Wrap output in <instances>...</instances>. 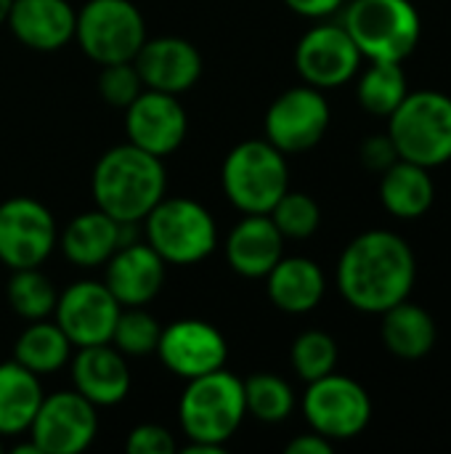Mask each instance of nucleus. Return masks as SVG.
<instances>
[{"label":"nucleus","mask_w":451,"mask_h":454,"mask_svg":"<svg viewBox=\"0 0 451 454\" xmlns=\"http://www.w3.org/2000/svg\"><path fill=\"white\" fill-rule=\"evenodd\" d=\"M40 375L21 367L16 359L0 364V439L21 436L43 402Z\"/></svg>","instance_id":"a878e982"},{"label":"nucleus","mask_w":451,"mask_h":454,"mask_svg":"<svg viewBox=\"0 0 451 454\" xmlns=\"http://www.w3.org/2000/svg\"><path fill=\"white\" fill-rule=\"evenodd\" d=\"M27 434L40 454H80L96 442L98 412L74 388L56 391L43 396Z\"/></svg>","instance_id":"9b49d317"},{"label":"nucleus","mask_w":451,"mask_h":454,"mask_svg":"<svg viewBox=\"0 0 451 454\" xmlns=\"http://www.w3.org/2000/svg\"><path fill=\"white\" fill-rule=\"evenodd\" d=\"M245 407L260 423H284L295 410V391L284 378L258 372L245 380Z\"/></svg>","instance_id":"c85d7f7f"},{"label":"nucleus","mask_w":451,"mask_h":454,"mask_svg":"<svg viewBox=\"0 0 451 454\" xmlns=\"http://www.w3.org/2000/svg\"><path fill=\"white\" fill-rule=\"evenodd\" d=\"M287 454H332V442L324 439L322 434L311 431V434H303V436H295L290 444H287Z\"/></svg>","instance_id":"4c0bfd02"},{"label":"nucleus","mask_w":451,"mask_h":454,"mask_svg":"<svg viewBox=\"0 0 451 454\" xmlns=\"http://www.w3.org/2000/svg\"><path fill=\"white\" fill-rule=\"evenodd\" d=\"M165 189L167 173L162 157H154L130 141L106 149L90 178L96 207L120 223H141L165 197Z\"/></svg>","instance_id":"f03ea898"},{"label":"nucleus","mask_w":451,"mask_h":454,"mask_svg":"<svg viewBox=\"0 0 451 454\" xmlns=\"http://www.w3.org/2000/svg\"><path fill=\"white\" fill-rule=\"evenodd\" d=\"M72 364V386L80 396H85L96 410L114 407L125 402L130 394V370L128 356L120 354L112 343L82 346L69 359Z\"/></svg>","instance_id":"6ab92c4d"},{"label":"nucleus","mask_w":451,"mask_h":454,"mask_svg":"<svg viewBox=\"0 0 451 454\" xmlns=\"http://www.w3.org/2000/svg\"><path fill=\"white\" fill-rule=\"evenodd\" d=\"M330 101L314 85H295L279 93L263 120L266 141L284 154L314 149L330 128Z\"/></svg>","instance_id":"f8f14e48"},{"label":"nucleus","mask_w":451,"mask_h":454,"mask_svg":"<svg viewBox=\"0 0 451 454\" xmlns=\"http://www.w3.org/2000/svg\"><path fill=\"white\" fill-rule=\"evenodd\" d=\"M396 160H399V154H396L391 136H369L362 144V165L372 173L388 170Z\"/></svg>","instance_id":"c9c22d12"},{"label":"nucleus","mask_w":451,"mask_h":454,"mask_svg":"<svg viewBox=\"0 0 451 454\" xmlns=\"http://www.w3.org/2000/svg\"><path fill=\"white\" fill-rule=\"evenodd\" d=\"M343 27L369 61L401 64L420 45L423 35V19L409 0H351Z\"/></svg>","instance_id":"39448f33"},{"label":"nucleus","mask_w":451,"mask_h":454,"mask_svg":"<svg viewBox=\"0 0 451 454\" xmlns=\"http://www.w3.org/2000/svg\"><path fill=\"white\" fill-rule=\"evenodd\" d=\"M388 136L401 160L436 168L451 160V96L439 90L407 93L388 114Z\"/></svg>","instance_id":"0eeeda50"},{"label":"nucleus","mask_w":451,"mask_h":454,"mask_svg":"<svg viewBox=\"0 0 451 454\" xmlns=\"http://www.w3.org/2000/svg\"><path fill=\"white\" fill-rule=\"evenodd\" d=\"M154 354L167 372L191 380L226 367L229 343L223 333L205 319H178L162 327Z\"/></svg>","instance_id":"4468645a"},{"label":"nucleus","mask_w":451,"mask_h":454,"mask_svg":"<svg viewBox=\"0 0 451 454\" xmlns=\"http://www.w3.org/2000/svg\"><path fill=\"white\" fill-rule=\"evenodd\" d=\"M56 287L53 282L37 269H16L8 279V303L16 317L27 322L48 319L56 309Z\"/></svg>","instance_id":"c756f323"},{"label":"nucleus","mask_w":451,"mask_h":454,"mask_svg":"<svg viewBox=\"0 0 451 454\" xmlns=\"http://www.w3.org/2000/svg\"><path fill=\"white\" fill-rule=\"evenodd\" d=\"M271 221L282 231L284 239H308L316 234L322 223V210L311 194L303 192H284L279 202L271 207Z\"/></svg>","instance_id":"473e14b6"},{"label":"nucleus","mask_w":451,"mask_h":454,"mask_svg":"<svg viewBox=\"0 0 451 454\" xmlns=\"http://www.w3.org/2000/svg\"><path fill=\"white\" fill-rule=\"evenodd\" d=\"M144 88L162 90V93H186L202 77V56L194 43L173 35L146 37L141 51L133 59Z\"/></svg>","instance_id":"f3484780"},{"label":"nucleus","mask_w":451,"mask_h":454,"mask_svg":"<svg viewBox=\"0 0 451 454\" xmlns=\"http://www.w3.org/2000/svg\"><path fill=\"white\" fill-rule=\"evenodd\" d=\"M159 333V322L144 306H122L109 343L125 356H149L157 351Z\"/></svg>","instance_id":"7c9ffc66"},{"label":"nucleus","mask_w":451,"mask_h":454,"mask_svg":"<svg viewBox=\"0 0 451 454\" xmlns=\"http://www.w3.org/2000/svg\"><path fill=\"white\" fill-rule=\"evenodd\" d=\"M417 261L404 237L372 229L348 242L338 261V290L362 314H383L409 298Z\"/></svg>","instance_id":"f257e3e1"},{"label":"nucleus","mask_w":451,"mask_h":454,"mask_svg":"<svg viewBox=\"0 0 451 454\" xmlns=\"http://www.w3.org/2000/svg\"><path fill=\"white\" fill-rule=\"evenodd\" d=\"M72 348L74 346L69 343V338L61 333L56 322L37 319L29 322V327H24V333L16 338L13 359L29 372L43 378L64 370L72 359Z\"/></svg>","instance_id":"bb28decb"},{"label":"nucleus","mask_w":451,"mask_h":454,"mask_svg":"<svg viewBox=\"0 0 451 454\" xmlns=\"http://www.w3.org/2000/svg\"><path fill=\"white\" fill-rule=\"evenodd\" d=\"M74 40L98 67L133 61L146 43V21L130 0H88L77 11Z\"/></svg>","instance_id":"6e6552de"},{"label":"nucleus","mask_w":451,"mask_h":454,"mask_svg":"<svg viewBox=\"0 0 451 454\" xmlns=\"http://www.w3.org/2000/svg\"><path fill=\"white\" fill-rule=\"evenodd\" d=\"M125 133L133 146L154 157H167L183 144L189 117L178 96L144 88L136 101L125 106Z\"/></svg>","instance_id":"dca6fc26"},{"label":"nucleus","mask_w":451,"mask_h":454,"mask_svg":"<svg viewBox=\"0 0 451 454\" xmlns=\"http://www.w3.org/2000/svg\"><path fill=\"white\" fill-rule=\"evenodd\" d=\"M362 53L343 24H319L308 29L295 48V67L306 85L319 90L346 85L362 67Z\"/></svg>","instance_id":"2eb2a0df"},{"label":"nucleus","mask_w":451,"mask_h":454,"mask_svg":"<svg viewBox=\"0 0 451 454\" xmlns=\"http://www.w3.org/2000/svg\"><path fill=\"white\" fill-rule=\"evenodd\" d=\"M407 77L396 61H369L356 85L359 104L375 117H388L407 98Z\"/></svg>","instance_id":"cd10ccee"},{"label":"nucleus","mask_w":451,"mask_h":454,"mask_svg":"<svg viewBox=\"0 0 451 454\" xmlns=\"http://www.w3.org/2000/svg\"><path fill=\"white\" fill-rule=\"evenodd\" d=\"M167 263L152 250L146 239L122 245L106 261L104 285L120 301V306H146L165 285Z\"/></svg>","instance_id":"a211bd4d"},{"label":"nucleus","mask_w":451,"mask_h":454,"mask_svg":"<svg viewBox=\"0 0 451 454\" xmlns=\"http://www.w3.org/2000/svg\"><path fill=\"white\" fill-rule=\"evenodd\" d=\"M122 306L104 282L80 279L56 298L53 322L74 348L109 343Z\"/></svg>","instance_id":"ddd939ff"},{"label":"nucleus","mask_w":451,"mask_h":454,"mask_svg":"<svg viewBox=\"0 0 451 454\" xmlns=\"http://www.w3.org/2000/svg\"><path fill=\"white\" fill-rule=\"evenodd\" d=\"M0 450H3V439H0Z\"/></svg>","instance_id":"ea45409f"},{"label":"nucleus","mask_w":451,"mask_h":454,"mask_svg":"<svg viewBox=\"0 0 451 454\" xmlns=\"http://www.w3.org/2000/svg\"><path fill=\"white\" fill-rule=\"evenodd\" d=\"M245 418V380L226 367L186 380L178 402V423L189 442L226 450Z\"/></svg>","instance_id":"7ed1b4c3"},{"label":"nucleus","mask_w":451,"mask_h":454,"mask_svg":"<svg viewBox=\"0 0 451 454\" xmlns=\"http://www.w3.org/2000/svg\"><path fill=\"white\" fill-rule=\"evenodd\" d=\"M290 362H292V370L300 380H306V383L319 380V378L335 372L338 343L332 335H327L322 330L300 333L290 348Z\"/></svg>","instance_id":"2f4dec72"},{"label":"nucleus","mask_w":451,"mask_h":454,"mask_svg":"<svg viewBox=\"0 0 451 454\" xmlns=\"http://www.w3.org/2000/svg\"><path fill=\"white\" fill-rule=\"evenodd\" d=\"M141 226L144 239L167 266L202 263L218 245V226L210 210L189 197H162Z\"/></svg>","instance_id":"423d86ee"},{"label":"nucleus","mask_w":451,"mask_h":454,"mask_svg":"<svg viewBox=\"0 0 451 454\" xmlns=\"http://www.w3.org/2000/svg\"><path fill=\"white\" fill-rule=\"evenodd\" d=\"M221 186L226 200L242 213H271L279 197L290 189V165L266 138L237 144L221 168Z\"/></svg>","instance_id":"20e7f679"},{"label":"nucleus","mask_w":451,"mask_h":454,"mask_svg":"<svg viewBox=\"0 0 451 454\" xmlns=\"http://www.w3.org/2000/svg\"><path fill=\"white\" fill-rule=\"evenodd\" d=\"M226 263L245 279H263L284 255V237L268 213L245 215L226 237Z\"/></svg>","instance_id":"aec40b11"},{"label":"nucleus","mask_w":451,"mask_h":454,"mask_svg":"<svg viewBox=\"0 0 451 454\" xmlns=\"http://www.w3.org/2000/svg\"><path fill=\"white\" fill-rule=\"evenodd\" d=\"M56 245V218L40 200L11 197L0 202V261L11 271L43 266Z\"/></svg>","instance_id":"9d476101"},{"label":"nucleus","mask_w":451,"mask_h":454,"mask_svg":"<svg viewBox=\"0 0 451 454\" xmlns=\"http://www.w3.org/2000/svg\"><path fill=\"white\" fill-rule=\"evenodd\" d=\"M266 279V293L268 301L284 311V314H308L314 311L324 293H327V279L324 271L319 269V263H314L311 258H279V263L263 277Z\"/></svg>","instance_id":"4be33fe9"},{"label":"nucleus","mask_w":451,"mask_h":454,"mask_svg":"<svg viewBox=\"0 0 451 454\" xmlns=\"http://www.w3.org/2000/svg\"><path fill=\"white\" fill-rule=\"evenodd\" d=\"M58 247L77 269L104 266L120 247V221L93 207L74 215L58 234Z\"/></svg>","instance_id":"5701e85b"},{"label":"nucleus","mask_w":451,"mask_h":454,"mask_svg":"<svg viewBox=\"0 0 451 454\" xmlns=\"http://www.w3.org/2000/svg\"><path fill=\"white\" fill-rule=\"evenodd\" d=\"M383 317V343L385 348L407 362L423 359L433 351L436 340H439V327L436 319L417 303H412L409 298L391 306L388 311L380 314Z\"/></svg>","instance_id":"b1692460"},{"label":"nucleus","mask_w":451,"mask_h":454,"mask_svg":"<svg viewBox=\"0 0 451 454\" xmlns=\"http://www.w3.org/2000/svg\"><path fill=\"white\" fill-rule=\"evenodd\" d=\"M11 5H13V0H0V24H5V21H8Z\"/></svg>","instance_id":"58836bf2"},{"label":"nucleus","mask_w":451,"mask_h":454,"mask_svg":"<svg viewBox=\"0 0 451 454\" xmlns=\"http://www.w3.org/2000/svg\"><path fill=\"white\" fill-rule=\"evenodd\" d=\"M77 11L66 0H13L8 27L13 37L32 51H58L74 40Z\"/></svg>","instance_id":"412c9836"},{"label":"nucleus","mask_w":451,"mask_h":454,"mask_svg":"<svg viewBox=\"0 0 451 454\" xmlns=\"http://www.w3.org/2000/svg\"><path fill=\"white\" fill-rule=\"evenodd\" d=\"M144 90V80L138 74V69L133 67V61H120V64H106L101 67L98 74V93L106 104L125 109L130 101H136V96Z\"/></svg>","instance_id":"72a5a7b5"},{"label":"nucleus","mask_w":451,"mask_h":454,"mask_svg":"<svg viewBox=\"0 0 451 454\" xmlns=\"http://www.w3.org/2000/svg\"><path fill=\"white\" fill-rule=\"evenodd\" d=\"M303 415L311 431L332 444L348 442L367 431L372 420V399L354 378L330 372L308 383L303 394Z\"/></svg>","instance_id":"1a4fd4ad"},{"label":"nucleus","mask_w":451,"mask_h":454,"mask_svg":"<svg viewBox=\"0 0 451 454\" xmlns=\"http://www.w3.org/2000/svg\"><path fill=\"white\" fill-rule=\"evenodd\" d=\"M175 450L178 447H175L173 434L157 423H141L125 439V452L128 454H173Z\"/></svg>","instance_id":"f704fd0d"},{"label":"nucleus","mask_w":451,"mask_h":454,"mask_svg":"<svg viewBox=\"0 0 451 454\" xmlns=\"http://www.w3.org/2000/svg\"><path fill=\"white\" fill-rule=\"evenodd\" d=\"M380 200L396 218H420L433 207L436 186L428 168L409 160H396L380 178Z\"/></svg>","instance_id":"393cba45"},{"label":"nucleus","mask_w":451,"mask_h":454,"mask_svg":"<svg viewBox=\"0 0 451 454\" xmlns=\"http://www.w3.org/2000/svg\"><path fill=\"white\" fill-rule=\"evenodd\" d=\"M284 3L292 13L306 19H324L346 5V0H284Z\"/></svg>","instance_id":"e433bc0d"}]
</instances>
